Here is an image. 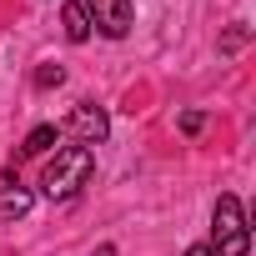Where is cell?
<instances>
[{
    "label": "cell",
    "instance_id": "cell-1",
    "mask_svg": "<svg viewBox=\"0 0 256 256\" xmlns=\"http://www.w3.org/2000/svg\"><path fill=\"white\" fill-rule=\"evenodd\" d=\"M90 171H96L90 146H60V151L50 156V166L40 171V196H46V201H70V196L90 181Z\"/></svg>",
    "mask_w": 256,
    "mask_h": 256
},
{
    "label": "cell",
    "instance_id": "cell-2",
    "mask_svg": "<svg viewBox=\"0 0 256 256\" xmlns=\"http://www.w3.org/2000/svg\"><path fill=\"white\" fill-rule=\"evenodd\" d=\"M211 236H216V246H211V256H246V206L226 191V196H216V211H211Z\"/></svg>",
    "mask_w": 256,
    "mask_h": 256
},
{
    "label": "cell",
    "instance_id": "cell-3",
    "mask_svg": "<svg viewBox=\"0 0 256 256\" xmlns=\"http://www.w3.org/2000/svg\"><path fill=\"white\" fill-rule=\"evenodd\" d=\"M80 10H86L90 30H100L106 40H126L131 36V20H136L131 0H80Z\"/></svg>",
    "mask_w": 256,
    "mask_h": 256
},
{
    "label": "cell",
    "instance_id": "cell-4",
    "mask_svg": "<svg viewBox=\"0 0 256 256\" xmlns=\"http://www.w3.org/2000/svg\"><path fill=\"white\" fill-rule=\"evenodd\" d=\"M66 131L80 141V146H100L106 136H110V116L100 110V106H90V100H80L76 110H70V120H66Z\"/></svg>",
    "mask_w": 256,
    "mask_h": 256
},
{
    "label": "cell",
    "instance_id": "cell-5",
    "mask_svg": "<svg viewBox=\"0 0 256 256\" xmlns=\"http://www.w3.org/2000/svg\"><path fill=\"white\" fill-rule=\"evenodd\" d=\"M60 26H66V40H70V46L90 40V20H86V10H80V0H66V10H60Z\"/></svg>",
    "mask_w": 256,
    "mask_h": 256
},
{
    "label": "cell",
    "instance_id": "cell-6",
    "mask_svg": "<svg viewBox=\"0 0 256 256\" xmlns=\"http://www.w3.org/2000/svg\"><path fill=\"white\" fill-rule=\"evenodd\" d=\"M30 211V191L26 186H6V191H0V216H6V221H20Z\"/></svg>",
    "mask_w": 256,
    "mask_h": 256
},
{
    "label": "cell",
    "instance_id": "cell-7",
    "mask_svg": "<svg viewBox=\"0 0 256 256\" xmlns=\"http://www.w3.org/2000/svg\"><path fill=\"white\" fill-rule=\"evenodd\" d=\"M56 136H60L56 126H36V131L26 136V146H20V156H46V151L56 146Z\"/></svg>",
    "mask_w": 256,
    "mask_h": 256
},
{
    "label": "cell",
    "instance_id": "cell-8",
    "mask_svg": "<svg viewBox=\"0 0 256 256\" xmlns=\"http://www.w3.org/2000/svg\"><path fill=\"white\" fill-rule=\"evenodd\" d=\"M60 80H66L60 66H40V70H36V86H40V90H50V86H60Z\"/></svg>",
    "mask_w": 256,
    "mask_h": 256
},
{
    "label": "cell",
    "instance_id": "cell-9",
    "mask_svg": "<svg viewBox=\"0 0 256 256\" xmlns=\"http://www.w3.org/2000/svg\"><path fill=\"white\" fill-rule=\"evenodd\" d=\"M246 36H251L246 26H231V30L221 36V50H241V46H246Z\"/></svg>",
    "mask_w": 256,
    "mask_h": 256
},
{
    "label": "cell",
    "instance_id": "cell-10",
    "mask_svg": "<svg viewBox=\"0 0 256 256\" xmlns=\"http://www.w3.org/2000/svg\"><path fill=\"white\" fill-rule=\"evenodd\" d=\"M201 126H206V116H201V110H186V116H181V131H186V136H196Z\"/></svg>",
    "mask_w": 256,
    "mask_h": 256
},
{
    "label": "cell",
    "instance_id": "cell-11",
    "mask_svg": "<svg viewBox=\"0 0 256 256\" xmlns=\"http://www.w3.org/2000/svg\"><path fill=\"white\" fill-rule=\"evenodd\" d=\"M90 256H116V246H110V241H106V246H96V251H90Z\"/></svg>",
    "mask_w": 256,
    "mask_h": 256
},
{
    "label": "cell",
    "instance_id": "cell-12",
    "mask_svg": "<svg viewBox=\"0 0 256 256\" xmlns=\"http://www.w3.org/2000/svg\"><path fill=\"white\" fill-rule=\"evenodd\" d=\"M186 256H211V246H191V251H186Z\"/></svg>",
    "mask_w": 256,
    "mask_h": 256
}]
</instances>
